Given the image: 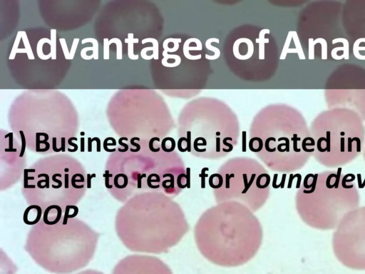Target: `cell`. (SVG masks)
Here are the masks:
<instances>
[{"label":"cell","mask_w":365,"mask_h":274,"mask_svg":"<svg viewBox=\"0 0 365 274\" xmlns=\"http://www.w3.org/2000/svg\"><path fill=\"white\" fill-rule=\"evenodd\" d=\"M147 42H151L153 44V47H145L143 49L140 51L141 57L143 59L149 60L151 59H158V42L156 39L153 38H147L142 40V44H145Z\"/></svg>","instance_id":"cell-12"},{"label":"cell","mask_w":365,"mask_h":274,"mask_svg":"<svg viewBox=\"0 0 365 274\" xmlns=\"http://www.w3.org/2000/svg\"><path fill=\"white\" fill-rule=\"evenodd\" d=\"M209 185L213 189L215 201H235L252 212L262 208L267 201L271 176L266 170H223L210 176Z\"/></svg>","instance_id":"cell-7"},{"label":"cell","mask_w":365,"mask_h":274,"mask_svg":"<svg viewBox=\"0 0 365 274\" xmlns=\"http://www.w3.org/2000/svg\"><path fill=\"white\" fill-rule=\"evenodd\" d=\"M59 41L66 59H69L70 52L68 51L66 39L61 38L59 39Z\"/></svg>","instance_id":"cell-24"},{"label":"cell","mask_w":365,"mask_h":274,"mask_svg":"<svg viewBox=\"0 0 365 274\" xmlns=\"http://www.w3.org/2000/svg\"><path fill=\"white\" fill-rule=\"evenodd\" d=\"M73 140L77 141V138L76 137H71L68 140V145H70V146L73 147V152H75V151H76L78 150V146H77V144H76L74 143H72Z\"/></svg>","instance_id":"cell-30"},{"label":"cell","mask_w":365,"mask_h":274,"mask_svg":"<svg viewBox=\"0 0 365 274\" xmlns=\"http://www.w3.org/2000/svg\"><path fill=\"white\" fill-rule=\"evenodd\" d=\"M155 141H157V142H160V138L159 137H153L150 139L149 141V143H148V148L150 149V151L151 152H153V153H158L160 151V148H155L154 147V142Z\"/></svg>","instance_id":"cell-23"},{"label":"cell","mask_w":365,"mask_h":274,"mask_svg":"<svg viewBox=\"0 0 365 274\" xmlns=\"http://www.w3.org/2000/svg\"><path fill=\"white\" fill-rule=\"evenodd\" d=\"M76 274H105V273L101 271L97 270L88 269V270H85L78 272Z\"/></svg>","instance_id":"cell-28"},{"label":"cell","mask_w":365,"mask_h":274,"mask_svg":"<svg viewBox=\"0 0 365 274\" xmlns=\"http://www.w3.org/2000/svg\"><path fill=\"white\" fill-rule=\"evenodd\" d=\"M262 228L243 204L228 201L207 209L194 228L200 253L218 266L235 268L252 259L262 241Z\"/></svg>","instance_id":"cell-2"},{"label":"cell","mask_w":365,"mask_h":274,"mask_svg":"<svg viewBox=\"0 0 365 274\" xmlns=\"http://www.w3.org/2000/svg\"><path fill=\"white\" fill-rule=\"evenodd\" d=\"M212 41H215L216 43H219V41L217 39H207V41H206L205 43V45H206V48L210 49V50H212V51H218L219 49L216 47H213L212 46L210 45V43Z\"/></svg>","instance_id":"cell-29"},{"label":"cell","mask_w":365,"mask_h":274,"mask_svg":"<svg viewBox=\"0 0 365 274\" xmlns=\"http://www.w3.org/2000/svg\"><path fill=\"white\" fill-rule=\"evenodd\" d=\"M123 140H125V141H128V138L127 137H121L119 138L118 140V143L123 146V148H119L118 149V151L120 153H124V152H127L128 149H130L129 146L128 144L125 143H123Z\"/></svg>","instance_id":"cell-26"},{"label":"cell","mask_w":365,"mask_h":274,"mask_svg":"<svg viewBox=\"0 0 365 274\" xmlns=\"http://www.w3.org/2000/svg\"><path fill=\"white\" fill-rule=\"evenodd\" d=\"M89 51H92L93 53H94L95 51V49L93 47V46H88V47H85L83 48L81 51V56L83 59H86V60H90L93 58H94V55L92 54V55H90V56H88L86 54V53Z\"/></svg>","instance_id":"cell-22"},{"label":"cell","mask_w":365,"mask_h":274,"mask_svg":"<svg viewBox=\"0 0 365 274\" xmlns=\"http://www.w3.org/2000/svg\"><path fill=\"white\" fill-rule=\"evenodd\" d=\"M50 42H51V39H49L48 38H43L38 41L37 46H36V52H37V55L39 59H41L42 60H46V59L51 58V55L50 54L48 55H45L43 52V44L45 43L50 44Z\"/></svg>","instance_id":"cell-14"},{"label":"cell","mask_w":365,"mask_h":274,"mask_svg":"<svg viewBox=\"0 0 365 274\" xmlns=\"http://www.w3.org/2000/svg\"><path fill=\"white\" fill-rule=\"evenodd\" d=\"M21 39V31H19L17 33V35L16 36V39L14 41V43L11 51V54H10V56L9 57V59L10 60L14 59V58L16 56V51L19 49L18 46L19 45V42H20Z\"/></svg>","instance_id":"cell-20"},{"label":"cell","mask_w":365,"mask_h":274,"mask_svg":"<svg viewBox=\"0 0 365 274\" xmlns=\"http://www.w3.org/2000/svg\"><path fill=\"white\" fill-rule=\"evenodd\" d=\"M246 131H243L242 133V151L245 152L246 151Z\"/></svg>","instance_id":"cell-31"},{"label":"cell","mask_w":365,"mask_h":274,"mask_svg":"<svg viewBox=\"0 0 365 274\" xmlns=\"http://www.w3.org/2000/svg\"><path fill=\"white\" fill-rule=\"evenodd\" d=\"M331 248L342 265L365 270V206L344 215L332 233Z\"/></svg>","instance_id":"cell-8"},{"label":"cell","mask_w":365,"mask_h":274,"mask_svg":"<svg viewBox=\"0 0 365 274\" xmlns=\"http://www.w3.org/2000/svg\"><path fill=\"white\" fill-rule=\"evenodd\" d=\"M63 213L64 210L61 206H51L43 211L42 219L46 224L54 225L61 220Z\"/></svg>","instance_id":"cell-11"},{"label":"cell","mask_w":365,"mask_h":274,"mask_svg":"<svg viewBox=\"0 0 365 274\" xmlns=\"http://www.w3.org/2000/svg\"><path fill=\"white\" fill-rule=\"evenodd\" d=\"M81 151L83 152L84 151V138L83 137H81Z\"/></svg>","instance_id":"cell-32"},{"label":"cell","mask_w":365,"mask_h":274,"mask_svg":"<svg viewBox=\"0 0 365 274\" xmlns=\"http://www.w3.org/2000/svg\"><path fill=\"white\" fill-rule=\"evenodd\" d=\"M51 42L50 47L51 51L50 54L51 55L52 59H56V29H51Z\"/></svg>","instance_id":"cell-16"},{"label":"cell","mask_w":365,"mask_h":274,"mask_svg":"<svg viewBox=\"0 0 365 274\" xmlns=\"http://www.w3.org/2000/svg\"><path fill=\"white\" fill-rule=\"evenodd\" d=\"M112 43H115L116 44V59L118 60H120L123 59V45L120 39L118 38H113L109 40V44L110 45Z\"/></svg>","instance_id":"cell-19"},{"label":"cell","mask_w":365,"mask_h":274,"mask_svg":"<svg viewBox=\"0 0 365 274\" xmlns=\"http://www.w3.org/2000/svg\"><path fill=\"white\" fill-rule=\"evenodd\" d=\"M79 211L76 206H67L64 210L63 217L66 218H74L78 215Z\"/></svg>","instance_id":"cell-18"},{"label":"cell","mask_w":365,"mask_h":274,"mask_svg":"<svg viewBox=\"0 0 365 274\" xmlns=\"http://www.w3.org/2000/svg\"><path fill=\"white\" fill-rule=\"evenodd\" d=\"M99 237V233L77 218L63 217L54 225L41 219L29 230L24 249L46 271L71 274L92 260Z\"/></svg>","instance_id":"cell-3"},{"label":"cell","mask_w":365,"mask_h":274,"mask_svg":"<svg viewBox=\"0 0 365 274\" xmlns=\"http://www.w3.org/2000/svg\"><path fill=\"white\" fill-rule=\"evenodd\" d=\"M111 274H173L161 259L151 255L133 254L120 259Z\"/></svg>","instance_id":"cell-9"},{"label":"cell","mask_w":365,"mask_h":274,"mask_svg":"<svg viewBox=\"0 0 365 274\" xmlns=\"http://www.w3.org/2000/svg\"><path fill=\"white\" fill-rule=\"evenodd\" d=\"M43 209L37 205H29L23 214V221L29 225H34L40 222L43 217Z\"/></svg>","instance_id":"cell-10"},{"label":"cell","mask_w":365,"mask_h":274,"mask_svg":"<svg viewBox=\"0 0 365 274\" xmlns=\"http://www.w3.org/2000/svg\"><path fill=\"white\" fill-rule=\"evenodd\" d=\"M161 149L166 153H170L174 151L175 147V141L171 137H165L163 139L160 145Z\"/></svg>","instance_id":"cell-15"},{"label":"cell","mask_w":365,"mask_h":274,"mask_svg":"<svg viewBox=\"0 0 365 274\" xmlns=\"http://www.w3.org/2000/svg\"><path fill=\"white\" fill-rule=\"evenodd\" d=\"M91 42L93 44V47L95 49L94 53L93 54L94 55V59L98 60V42L96 39L93 38H86L81 41L82 44H84L86 43Z\"/></svg>","instance_id":"cell-21"},{"label":"cell","mask_w":365,"mask_h":274,"mask_svg":"<svg viewBox=\"0 0 365 274\" xmlns=\"http://www.w3.org/2000/svg\"><path fill=\"white\" fill-rule=\"evenodd\" d=\"M353 174L336 171L307 174L295 195L300 219L319 230H334L344 215L359 207L360 193Z\"/></svg>","instance_id":"cell-4"},{"label":"cell","mask_w":365,"mask_h":274,"mask_svg":"<svg viewBox=\"0 0 365 274\" xmlns=\"http://www.w3.org/2000/svg\"><path fill=\"white\" fill-rule=\"evenodd\" d=\"M88 176L76 160L51 157L40 160L23 175L21 193L26 203L37 205L43 211L51 206H76L86 195Z\"/></svg>","instance_id":"cell-5"},{"label":"cell","mask_w":365,"mask_h":274,"mask_svg":"<svg viewBox=\"0 0 365 274\" xmlns=\"http://www.w3.org/2000/svg\"><path fill=\"white\" fill-rule=\"evenodd\" d=\"M187 172L139 163H108L103 174L105 186L118 202L124 203L135 194L160 191L178 195L189 183Z\"/></svg>","instance_id":"cell-6"},{"label":"cell","mask_w":365,"mask_h":274,"mask_svg":"<svg viewBox=\"0 0 365 274\" xmlns=\"http://www.w3.org/2000/svg\"><path fill=\"white\" fill-rule=\"evenodd\" d=\"M21 39L23 40V44L25 46L24 49L26 50L28 59H35L26 33L24 31H21Z\"/></svg>","instance_id":"cell-17"},{"label":"cell","mask_w":365,"mask_h":274,"mask_svg":"<svg viewBox=\"0 0 365 274\" xmlns=\"http://www.w3.org/2000/svg\"><path fill=\"white\" fill-rule=\"evenodd\" d=\"M125 43L128 44V58L131 60H137L138 59V55H135L134 51V47L133 44L134 43H138V39H134L133 38V34L129 33L128 34V38L125 39Z\"/></svg>","instance_id":"cell-13"},{"label":"cell","mask_w":365,"mask_h":274,"mask_svg":"<svg viewBox=\"0 0 365 274\" xmlns=\"http://www.w3.org/2000/svg\"><path fill=\"white\" fill-rule=\"evenodd\" d=\"M79 42V39H74L70 51L69 59H73Z\"/></svg>","instance_id":"cell-27"},{"label":"cell","mask_w":365,"mask_h":274,"mask_svg":"<svg viewBox=\"0 0 365 274\" xmlns=\"http://www.w3.org/2000/svg\"><path fill=\"white\" fill-rule=\"evenodd\" d=\"M188 230L180 205L160 191L134 195L118 208L115 216L118 238L127 249L135 253H166Z\"/></svg>","instance_id":"cell-1"},{"label":"cell","mask_w":365,"mask_h":274,"mask_svg":"<svg viewBox=\"0 0 365 274\" xmlns=\"http://www.w3.org/2000/svg\"><path fill=\"white\" fill-rule=\"evenodd\" d=\"M109 41L108 39L105 38L103 39V59L107 60L109 59Z\"/></svg>","instance_id":"cell-25"}]
</instances>
